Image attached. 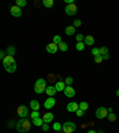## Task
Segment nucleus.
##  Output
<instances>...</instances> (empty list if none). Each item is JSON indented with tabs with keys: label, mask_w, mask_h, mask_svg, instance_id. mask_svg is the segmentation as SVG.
Masks as SVG:
<instances>
[{
	"label": "nucleus",
	"mask_w": 119,
	"mask_h": 133,
	"mask_svg": "<svg viewBox=\"0 0 119 133\" xmlns=\"http://www.w3.org/2000/svg\"><path fill=\"white\" fill-rule=\"evenodd\" d=\"M73 77L72 76H68V77L64 80V83H66V86H72V83H73Z\"/></svg>",
	"instance_id": "nucleus-32"
},
{
	"label": "nucleus",
	"mask_w": 119,
	"mask_h": 133,
	"mask_svg": "<svg viewBox=\"0 0 119 133\" xmlns=\"http://www.w3.org/2000/svg\"><path fill=\"white\" fill-rule=\"evenodd\" d=\"M30 127H31V124H30L29 119H26V118H22L18 122H16V128L19 133L29 132V131H30Z\"/></svg>",
	"instance_id": "nucleus-2"
},
{
	"label": "nucleus",
	"mask_w": 119,
	"mask_h": 133,
	"mask_svg": "<svg viewBox=\"0 0 119 133\" xmlns=\"http://www.w3.org/2000/svg\"><path fill=\"white\" fill-rule=\"evenodd\" d=\"M83 38H85V37H83L81 33L76 34V42H78V43H79V42H83Z\"/></svg>",
	"instance_id": "nucleus-34"
},
{
	"label": "nucleus",
	"mask_w": 119,
	"mask_h": 133,
	"mask_svg": "<svg viewBox=\"0 0 119 133\" xmlns=\"http://www.w3.org/2000/svg\"><path fill=\"white\" fill-rule=\"evenodd\" d=\"M99 50H100V56H104V55H107V54H108V48H106V47H101Z\"/></svg>",
	"instance_id": "nucleus-28"
},
{
	"label": "nucleus",
	"mask_w": 119,
	"mask_h": 133,
	"mask_svg": "<svg viewBox=\"0 0 119 133\" xmlns=\"http://www.w3.org/2000/svg\"><path fill=\"white\" fill-rule=\"evenodd\" d=\"M91 52H92V55H93L94 57H97V56H100V50L98 49V48H93Z\"/></svg>",
	"instance_id": "nucleus-29"
},
{
	"label": "nucleus",
	"mask_w": 119,
	"mask_h": 133,
	"mask_svg": "<svg viewBox=\"0 0 119 133\" xmlns=\"http://www.w3.org/2000/svg\"><path fill=\"white\" fill-rule=\"evenodd\" d=\"M64 12H66L67 16H75L78 13V6L75 4H70V5H67L66 8H64Z\"/></svg>",
	"instance_id": "nucleus-5"
},
{
	"label": "nucleus",
	"mask_w": 119,
	"mask_h": 133,
	"mask_svg": "<svg viewBox=\"0 0 119 133\" xmlns=\"http://www.w3.org/2000/svg\"><path fill=\"white\" fill-rule=\"evenodd\" d=\"M32 124L35 125V126H42V125L44 124V121H43V119H42L41 117L39 118H36V119H32Z\"/></svg>",
	"instance_id": "nucleus-19"
},
{
	"label": "nucleus",
	"mask_w": 119,
	"mask_h": 133,
	"mask_svg": "<svg viewBox=\"0 0 119 133\" xmlns=\"http://www.w3.org/2000/svg\"><path fill=\"white\" fill-rule=\"evenodd\" d=\"M83 112H85V111H82V109H80V108H79V109H78V111H76V112H75V113H76V117H79V118H81V117H82V115H83Z\"/></svg>",
	"instance_id": "nucleus-36"
},
{
	"label": "nucleus",
	"mask_w": 119,
	"mask_h": 133,
	"mask_svg": "<svg viewBox=\"0 0 119 133\" xmlns=\"http://www.w3.org/2000/svg\"><path fill=\"white\" fill-rule=\"evenodd\" d=\"M78 109H79V103H76V102H69L67 105V111L70 112V113H75Z\"/></svg>",
	"instance_id": "nucleus-12"
},
{
	"label": "nucleus",
	"mask_w": 119,
	"mask_h": 133,
	"mask_svg": "<svg viewBox=\"0 0 119 133\" xmlns=\"http://www.w3.org/2000/svg\"><path fill=\"white\" fill-rule=\"evenodd\" d=\"M55 88H56V92H63V90H64V88H66V83H64V81L60 80L58 82H56V84H55Z\"/></svg>",
	"instance_id": "nucleus-16"
},
{
	"label": "nucleus",
	"mask_w": 119,
	"mask_h": 133,
	"mask_svg": "<svg viewBox=\"0 0 119 133\" xmlns=\"http://www.w3.org/2000/svg\"><path fill=\"white\" fill-rule=\"evenodd\" d=\"M87 133H98V132H97V131H94V130H89Z\"/></svg>",
	"instance_id": "nucleus-40"
},
{
	"label": "nucleus",
	"mask_w": 119,
	"mask_h": 133,
	"mask_svg": "<svg viewBox=\"0 0 119 133\" xmlns=\"http://www.w3.org/2000/svg\"><path fill=\"white\" fill-rule=\"evenodd\" d=\"M57 47H58V49L61 50V51H63V52H66L67 50H68V44L64 43V42H61Z\"/></svg>",
	"instance_id": "nucleus-21"
},
{
	"label": "nucleus",
	"mask_w": 119,
	"mask_h": 133,
	"mask_svg": "<svg viewBox=\"0 0 119 133\" xmlns=\"http://www.w3.org/2000/svg\"><path fill=\"white\" fill-rule=\"evenodd\" d=\"M61 42H62V37H61L60 34H55V36L53 37V43H54V44L58 45V44L61 43Z\"/></svg>",
	"instance_id": "nucleus-22"
},
{
	"label": "nucleus",
	"mask_w": 119,
	"mask_h": 133,
	"mask_svg": "<svg viewBox=\"0 0 119 133\" xmlns=\"http://www.w3.org/2000/svg\"><path fill=\"white\" fill-rule=\"evenodd\" d=\"M76 130V125L72 121H67L62 125V131L64 133H73L74 131Z\"/></svg>",
	"instance_id": "nucleus-4"
},
{
	"label": "nucleus",
	"mask_w": 119,
	"mask_h": 133,
	"mask_svg": "<svg viewBox=\"0 0 119 133\" xmlns=\"http://www.w3.org/2000/svg\"><path fill=\"white\" fill-rule=\"evenodd\" d=\"M98 133H104V131H98Z\"/></svg>",
	"instance_id": "nucleus-42"
},
{
	"label": "nucleus",
	"mask_w": 119,
	"mask_h": 133,
	"mask_svg": "<svg viewBox=\"0 0 119 133\" xmlns=\"http://www.w3.org/2000/svg\"><path fill=\"white\" fill-rule=\"evenodd\" d=\"M30 107H31L32 111H38L41 108V105H39V102L37 100H31L30 101Z\"/></svg>",
	"instance_id": "nucleus-17"
},
{
	"label": "nucleus",
	"mask_w": 119,
	"mask_h": 133,
	"mask_svg": "<svg viewBox=\"0 0 119 133\" xmlns=\"http://www.w3.org/2000/svg\"><path fill=\"white\" fill-rule=\"evenodd\" d=\"M42 119H43L44 124H50L51 121L54 120V114H53V113H45Z\"/></svg>",
	"instance_id": "nucleus-13"
},
{
	"label": "nucleus",
	"mask_w": 119,
	"mask_h": 133,
	"mask_svg": "<svg viewBox=\"0 0 119 133\" xmlns=\"http://www.w3.org/2000/svg\"><path fill=\"white\" fill-rule=\"evenodd\" d=\"M17 114L20 118H26V115L29 114V108L26 106H19L17 109Z\"/></svg>",
	"instance_id": "nucleus-8"
},
{
	"label": "nucleus",
	"mask_w": 119,
	"mask_h": 133,
	"mask_svg": "<svg viewBox=\"0 0 119 133\" xmlns=\"http://www.w3.org/2000/svg\"><path fill=\"white\" fill-rule=\"evenodd\" d=\"M26 5H28V1L26 0H17V6L18 7H25Z\"/></svg>",
	"instance_id": "nucleus-26"
},
{
	"label": "nucleus",
	"mask_w": 119,
	"mask_h": 133,
	"mask_svg": "<svg viewBox=\"0 0 119 133\" xmlns=\"http://www.w3.org/2000/svg\"><path fill=\"white\" fill-rule=\"evenodd\" d=\"M107 114H108V112H107L106 107H99L95 112V117L98 119H105V118H107Z\"/></svg>",
	"instance_id": "nucleus-6"
},
{
	"label": "nucleus",
	"mask_w": 119,
	"mask_h": 133,
	"mask_svg": "<svg viewBox=\"0 0 119 133\" xmlns=\"http://www.w3.org/2000/svg\"><path fill=\"white\" fill-rule=\"evenodd\" d=\"M14 54H16V48L13 47V45H10V47L7 48V55L14 56Z\"/></svg>",
	"instance_id": "nucleus-23"
},
{
	"label": "nucleus",
	"mask_w": 119,
	"mask_h": 133,
	"mask_svg": "<svg viewBox=\"0 0 119 133\" xmlns=\"http://www.w3.org/2000/svg\"><path fill=\"white\" fill-rule=\"evenodd\" d=\"M94 62L95 63H101L103 62V57H101V56H97V57H94Z\"/></svg>",
	"instance_id": "nucleus-35"
},
{
	"label": "nucleus",
	"mask_w": 119,
	"mask_h": 133,
	"mask_svg": "<svg viewBox=\"0 0 119 133\" xmlns=\"http://www.w3.org/2000/svg\"><path fill=\"white\" fill-rule=\"evenodd\" d=\"M85 43L83 42H79V43H76V45H75V48H76V50L78 51H82V50L85 49Z\"/></svg>",
	"instance_id": "nucleus-25"
},
{
	"label": "nucleus",
	"mask_w": 119,
	"mask_h": 133,
	"mask_svg": "<svg viewBox=\"0 0 119 133\" xmlns=\"http://www.w3.org/2000/svg\"><path fill=\"white\" fill-rule=\"evenodd\" d=\"M36 118H39V112L38 111L31 112V119H36Z\"/></svg>",
	"instance_id": "nucleus-33"
},
{
	"label": "nucleus",
	"mask_w": 119,
	"mask_h": 133,
	"mask_svg": "<svg viewBox=\"0 0 119 133\" xmlns=\"http://www.w3.org/2000/svg\"><path fill=\"white\" fill-rule=\"evenodd\" d=\"M83 43H85V45H88V47L93 45V44H94V37L92 36V34L86 36V37L83 38Z\"/></svg>",
	"instance_id": "nucleus-14"
},
{
	"label": "nucleus",
	"mask_w": 119,
	"mask_h": 133,
	"mask_svg": "<svg viewBox=\"0 0 119 133\" xmlns=\"http://www.w3.org/2000/svg\"><path fill=\"white\" fill-rule=\"evenodd\" d=\"M10 12H11V14H12L13 17H16V18H19V17H22V8L20 7H18L16 5V6H12L11 7V10H10Z\"/></svg>",
	"instance_id": "nucleus-10"
},
{
	"label": "nucleus",
	"mask_w": 119,
	"mask_h": 133,
	"mask_svg": "<svg viewBox=\"0 0 119 133\" xmlns=\"http://www.w3.org/2000/svg\"><path fill=\"white\" fill-rule=\"evenodd\" d=\"M107 119H108L110 121H116L117 115L114 114V113H108V114H107Z\"/></svg>",
	"instance_id": "nucleus-30"
},
{
	"label": "nucleus",
	"mask_w": 119,
	"mask_h": 133,
	"mask_svg": "<svg viewBox=\"0 0 119 133\" xmlns=\"http://www.w3.org/2000/svg\"><path fill=\"white\" fill-rule=\"evenodd\" d=\"M4 58H5V51L0 50V59H4Z\"/></svg>",
	"instance_id": "nucleus-38"
},
{
	"label": "nucleus",
	"mask_w": 119,
	"mask_h": 133,
	"mask_svg": "<svg viewBox=\"0 0 119 133\" xmlns=\"http://www.w3.org/2000/svg\"><path fill=\"white\" fill-rule=\"evenodd\" d=\"M44 7H47V8H51L54 6V0H43L42 1Z\"/></svg>",
	"instance_id": "nucleus-20"
},
{
	"label": "nucleus",
	"mask_w": 119,
	"mask_h": 133,
	"mask_svg": "<svg viewBox=\"0 0 119 133\" xmlns=\"http://www.w3.org/2000/svg\"><path fill=\"white\" fill-rule=\"evenodd\" d=\"M63 93H64V96H67V97H74L75 96V89L72 86H66Z\"/></svg>",
	"instance_id": "nucleus-9"
},
{
	"label": "nucleus",
	"mask_w": 119,
	"mask_h": 133,
	"mask_svg": "<svg viewBox=\"0 0 119 133\" xmlns=\"http://www.w3.org/2000/svg\"><path fill=\"white\" fill-rule=\"evenodd\" d=\"M45 49H47V51L49 54H56L57 51H58V47H57L56 44H54L53 42H51V43H49V44H47Z\"/></svg>",
	"instance_id": "nucleus-11"
},
{
	"label": "nucleus",
	"mask_w": 119,
	"mask_h": 133,
	"mask_svg": "<svg viewBox=\"0 0 119 133\" xmlns=\"http://www.w3.org/2000/svg\"><path fill=\"white\" fill-rule=\"evenodd\" d=\"M55 105H56V100H55V97H53V96L48 97V99L44 101V108H47V109L53 108Z\"/></svg>",
	"instance_id": "nucleus-7"
},
{
	"label": "nucleus",
	"mask_w": 119,
	"mask_h": 133,
	"mask_svg": "<svg viewBox=\"0 0 119 133\" xmlns=\"http://www.w3.org/2000/svg\"><path fill=\"white\" fill-rule=\"evenodd\" d=\"M101 57H103V61H104V59H108V58H110V55L107 54V55H104V56H101Z\"/></svg>",
	"instance_id": "nucleus-39"
},
{
	"label": "nucleus",
	"mask_w": 119,
	"mask_h": 133,
	"mask_svg": "<svg viewBox=\"0 0 119 133\" xmlns=\"http://www.w3.org/2000/svg\"><path fill=\"white\" fill-rule=\"evenodd\" d=\"M47 81L44 80V78H38L36 82H35V86H33V90L36 94H43L47 89Z\"/></svg>",
	"instance_id": "nucleus-3"
},
{
	"label": "nucleus",
	"mask_w": 119,
	"mask_h": 133,
	"mask_svg": "<svg viewBox=\"0 0 119 133\" xmlns=\"http://www.w3.org/2000/svg\"><path fill=\"white\" fill-rule=\"evenodd\" d=\"M79 108L82 109V111H87V109H88V103L86 101L80 102V103H79Z\"/></svg>",
	"instance_id": "nucleus-24"
},
{
	"label": "nucleus",
	"mask_w": 119,
	"mask_h": 133,
	"mask_svg": "<svg viewBox=\"0 0 119 133\" xmlns=\"http://www.w3.org/2000/svg\"><path fill=\"white\" fill-rule=\"evenodd\" d=\"M45 93H47V95H49V97L50 96H53L56 94V88H55V86H48L47 89H45Z\"/></svg>",
	"instance_id": "nucleus-15"
},
{
	"label": "nucleus",
	"mask_w": 119,
	"mask_h": 133,
	"mask_svg": "<svg viewBox=\"0 0 119 133\" xmlns=\"http://www.w3.org/2000/svg\"><path fill=\"white\" fill-rule=\"evenodd\" d=\"M42 130H43L44 132L49 131V124H43V125H42Z\"/></svg>",
	"instance_id": "nucleus-37"
},
{
	"label": "nucleus",
	"mask_w": 119,
	"mask_h": 133,
	"mask_svg": "<svg viewBox=\"0 0 119 133\" xmlns=\"http://www.w3.org/2000/svg\"><path fill=\"white\" fill-rule=\"evenodd\" d=\"M3 64L5 70L7 73H10V74H12V73H14L17 70V63L14 61V58H13V56H8V55L5 56V58L3 59Z\"/></svg>",
	"instance_id": "nucleus-1"
},
{
	"label": "nucleus",
	"mask_w": 119,
	"mask_h": 133,
	"mask_svg": "<svg viewBox=\"0 0 119 133\" xmlns=\"http://www.w3.org/2000/svg\"><path fill=\"white\" fill-rule=\"evenodd\" d=\"M53 128H54V131L58 132V131L62 130V125L60 124V122H55V124H54V126H53Z\"/></svg>",
	"instance_id": "nucleus-27"
},
{
	"label": "nucleus",
	"mask_w": 119,
	"mask_h": 133,
	"mask_svg": "<svg viewBox=\"0 0 119 133\" xmlns=\"http://www.w3.org/2000/svg\"><path fill=\"white\" fill-rule=\"evenodd\" d=\"M82 25V22L81 20H80V19H75V20H74V23H73V26H74V28H80V26H81Z\"/></svg>",
	"instance_id": "nucleus-31"
},
{
	"label": "nucleus",
	"mask_w": 119,
	"mask_h": 133,
	"mask_svg": "<svg viewBox=\"0 0 119 133\" xmlns=\"http://www.w3.org/2000/svg\"><path fill=\"white\" fill-rule=\"evenodd\" d=\"M117 96H118V97H119V89L117 90Z\"/></svg>",
	"instance_id": "nucleus-41"
},
{
	"label": "nucleus",
	"mask_w": 119,
	"mask_h": 133,
	"mask_svg": "<svg viewBox=\"0 0 119 133\" xmlns=\"http://www.w3.org/2000/svg\"><path fill=\"white\" fill-rule=\"evenodd\" d=\"M75 30L76 29L73 26V25H69V26H67L66 30H64V32H66L67 36H73V34L75 33Z\"/></svg>",
	"instance_id": "nucleus-18"
}]
</instances>
